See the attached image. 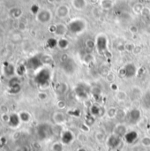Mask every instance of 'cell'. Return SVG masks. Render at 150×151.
<instances>
[{
  "label": "cell",
  "instance_id": "cell-19",
  "mask_svg": "<svg viewBox=\"0 0 150 151\" xmlns=\"http://www.w3.org/2000/svg\"><path fill=\"white\" fill-rule=\"evenodd\" d=\"M141 95H142L141 89L138 87H134L131 91V98L133 100H137V99L141 98Z\"/></svg>",
  "mask_w": 150,
  "mask_h": 151
},
{
  "label": "cell",
  "instance_id": "cell-45",
  "mask_svg": "<svg viewBox=\"0 0 150 151\" xmlns=\"http://www.w3.org/2000/svg\"><path fill=\"white\" fill-rule=\"evenodd\" d=\"M15 151H28L27 150V148L25 147V146H19L16 148Z\"/></svg>",
  "mask_w": 150,
  "mask_h": 151
},
{
  "label": "cell",
  "instance_id": "cell-13",
  "mask_svg": "<svg viewBox=\"0 0 150 151\" xmlns=\"http://www.w3.org/2000/svg\"><path fill=\"white\" fill-rule=\"evenodd\" d=\"M20 122L21 121H20V119H19L18 113H12V114L10 115L8 123H9V125L11 127H19V124H20Z\"/></svg>",
  "mask_w": 150,
  "mask_h": 151
},
{
  "label": "cell",
  "instance_id": "cell-20",
  "mask_svg": "<svg viewBox=\"0 0 150 151\" xmlns=\"http://www.w3.org/2000/svg\"><path fill=\"white\" fill-rule=\"evenodd\" d=\"M116 98L118 99V101L119 102H125L127 100L128 98V95L125 90H118L116 92Z\"/></svg>",
  "mask_w": 150,
  "mask_h": 151
},
{
  "label": "cell",
  "instance_id": "cell-43",
  "mask_svg": "<svg viewBox=\"0 0 150 151\" xmlns=\"http://www.w3.org/2000/svg\"><path fill=\"white\" fill-rule=\"evenodd\" d=\"M69 59H70V58H69V57H68V55H67V54H63V55H62V57H61V61H62L63 63L67 62Z\"/></svg>",
  "mask_w": 150,
  "mask_h": 151
},
{
  "label": "cell",
  "instance_id": "cell-44",
  "mask_svg": "<svg viewBox=\"0 0 150 151\" xmlns=\"http://www.w3.org/2000/svg\"><path fill=\"white\" fill-rule=\"evenodd\" d=\"M118 73H119V76H120V77H126V70H125V67L121 68V69L119 70Z\"/></svg>",
  "mask_w": 150,
  "mask_h": 151
},
{
  "label": "cell",
  "instance_id": "cell-46",
  "mask_svg": "<svg viewBox=\"0 0 150 151\" xmlns=\"http://www.w3.org/2000/svg\"><path fill=\"white\" fill-rule=\"evenodd\" d=\"M141 51V48L140 46H136L135 49H134V50H133V52H134L135 54H140Z\"/></svg>",
  "mask_w": 150,
  "mask_h": 151
},
{
  "label": "cell",
  "instance_id": "cell-42",
  "mask_svg": "<svg viewBox=\"0 0 150 151\" xmlns=\"http://www.w3.org/2000/svg\"><path fill=\"white\" fill-rule=\"evenodd\" d=\"M129 31L132 33V34H136L138 32V27L136 26H131L130 28H129Z\"/></svg>",
  "mask_w": 150,
  "mask_h": 151
},
{
  "label": "cell",
  "instance_id": "cell-37",
  "mask_svg": "<svg viewBox=\"0 0 150 151\" xmlns=\"http://www.w3.org/2000/svg\"><path fill=\"white\" fill-rule=\"evenodd\" d=\"M57 108H58L59 110H63V109L65 108L66 104H65V102L64 100H58L57 103Z\"/></svg>",
  "mask_w": 150,
  "mask_h": 151
},
{
  "label": "cell",
  "instance_id": "cell-11",
  "mask_svg": "<svg viewBox=\"0 0 150 151\" xmlns=\"http://www.w3.org/2000/svg\"><path fill=\"white\" fill-rule=\"evenodd\" d=\"M72 7L77 11H83L88 5L87 0H72Z\"/></svg>",
  "mask_w": 150,
  "mask_h": 151
},
{
  "label": "cell",
  "instance_id": "cell-9",
  "mask_svg": "<svg viewBox=\"0 0 150 151\" xmlns=\"http://www.w3.org/2000/svg\"><path fill=\"white\" fill-rule=\"evenodd\" d=\"M73 139H74V136H73V134H72V133L71 131L65 130V131H63L62 132V134H61V142L65 145H68L71 142H72Z\"/></svg>",
  "mask_w": 150,
  "mask_h": 151
},
{
  "label": "cell",
  "instance_id": "cell-12",
  "mask_svg": "<svg viewBox=\"0 0 150 151\" xmlns=\"http://www.w3.org/2000/svg\"><path fill=\"white\" fill-rule=\"evenodd\" d=\"M67 90H68V85L65 82H59L56 85L55 92L59 96L65 95L67 92Z\"/></svg>",
  "mask_w": 150,
  "mask_h": 151
},
{
  "label": "cell",
  "instance_id": "cell-1",
  "mask_svg": "<svg viewBox=\"0 0 150 151\" xmlns=\"http://www.w3.org/2000/svg\"><path fill=\"white\" fill-rule=\"evenodd\" d=\"M68 31L74 35H80L82 34L88 27L87 20H85L82 18H74L72 20L69 21L68 25Z\"/></svg>",
  "mask_w": 150,
  "mask_h": 151
},
{
  "label": "cell",
  "instance_id": "cell-48",
  "mask_svg": "<svg viewBox=\"0 0 150 151\" xmlns=\"http://www.w3.org/2000/svg\"><path fill=\"white\" fill-rule=\"evenodd\" d=\"M149 44H150V38H149Z\"/></svg>",
  "mask_w": 150,
  "mask_h": 151
},
{
  "label": "cell",
  "instance_id": "cell-26",
  "mask_svg": "<svg viewBox=\"0 0 150 151\" xmlns=\"http://www.w3.org/2000/svg\"><path fill=\"white\" fill-rule=\"evenodd\" d=\"M51 150H52V151H65V144L62 142H55L52 145Z\"/></svg>",
  "mask_w": 150,
  "mask_h": 151
},
{
  "label": "cell",
  "instance_id": "cell-2",
  "mask_svg": "<svg viewBox=\"0 0 150 151\" xmlns=\"http://www.w3.org/2000/svg\"><path fill=\"white\" fill-rule=\"evenodd\" d=\"M52 12L48 8H40L38 12L35 14V19L41 24H48L52 20Z\"/></svg>",
  "mask_w": 150,
  "mask_h": 151
},
{
  "label": "cell",
  "instance_id": "cell-14",
  "mask_svg": "<svg viewBox=\"0 0 150 151\" xmlns=\"http://www.w3.org/2000/svg\"><path fill=\"white\" fill-rule=\"evenodd\" d=\"M127 133V129L126 127L123 124H119L117 125L114 128V134L118 135L119 137H125V135Z\"/></svg>",
  "mask_w": 150,
  "mask_h": 151
},
{
  "label": "cell",
  "instance_id": "cell-17",
  "mask_svg": "<svg viewBox=\"0 0 150 151\" xmlns=\"http://www.w3.org/2000/svg\"><path fill=\"white\" fill-rule=\"evenodd\" d=\"M9 13H10V15H11L12 18H14V19H19V18L22 16L23 12H22V10H21L20 8H19V7H13V8H11V9L10 10Z\"/></svg>",
  "mask_w": 150,
  "mask_h": 151
},
{
  "label": "cell",
  "instance_id": "cell-34",
  "mask_svg": "<svg viewBox=\"0 0 150 151\" xmlns=\"http://www.w3.org/2000/svg\"><path fill=\"white\" fill-rule=\"evenodd\" d=\"M105 79H106V81H107L108 82L112 83V82H114V81H115V74H114L112 72H109V73L105 75Z\"/></svg>",
  "mask_w": 150,
  "mask_h": 151
},
{
  "label": "cell",
  "instance_id": "cell-5",
  "mask_svg": "<svg viewBox=\"0 0 150 151\" xmlns=\"http://www.w3.org/2000/svg\"><path fill=\"white\" fill-rule=\"evenodd\" d=\"M68 32V27L67 25L64 23H57L55 24V32L54 35L57 37H64Z\"/></svg>",
  "mask_w": 150,
  "mask_h": 151
},
{
  "label": "cell",
  "instance_id": "cell-33",
  "mask_svg": "<svg viewBox=\"0 0 150 151\" xmlns=\"http://www.w3.org/2000/svg\"><path fill=\"white\" fill-rule=\"evenodd\" d=\"M136 45H134L132 42H127L125 44V50L128 51V52H133L134 49H135Z\"/></svg>",
  "mask_w": 150,
  "mask_h": 151
},
{
  "label": "cell",
  "instance_id": "cell-47",
  "mask_svg": "<svg viewBox=\"0 0 150 151\" xmlns=\"http://www.w3.org/2000/svg\"><path fill=\"white\" fill-rule=\"evenodd\" d=\"M48 2H49V3H50V4H53V3H55V2H56V0H48Z\"/></svg>",
  "mask_w": 150,
  "mask_h": 151
},
{
  "label": "cell",
  "instance_id": "cell-15",
  "mask_svg": "<svg viewBox=\"0 0 150 151\" xmlns=\"http://www.w3.org/2000/svg\"><path fill=\"white\" fill-rule=\"evenodd\" d=\"M114 4H115L114 0H100L99 2L100 7L103 10H111L113 8Z\"/></svg>",
  "mask_w": 150,
  "mask_h": 151
},
{
  "label": "cell",
  "instance_id": "cell-25",
  "mask_svg": "<svg viewBox=\"0 0 150 151\" xmlns=\"http://www.w3.org/2000/svg\"><path fill=\"white\" fill-rule=\"evenodd\" d=\"M143 9H144V6L141 3H136L133 6V12L135 14H141Z\"/></svg>",
  "mask_w": 150,
  "mask_h": 151
},
{
  "label": "cell",
  "instance_id": "cell-40",
  "mask_svg": "<svg viewBox=\"0 0 150 151\" xmlns=\"http://www.w3.org/2000/svg\"><path fill=\"white\" fill-rule=\"evenodd\" d=\"M111 90H113V91H118L119 90V88H118V86L116 84V83H114V82H112V83H111Z\"/></svg>",
  "mask_w": 150,
  "mask_h": 151
},
{
  "label": "cell",
  "instance_id": "cell-6",
  "mask_svg": "<svg viewBox=\"0 0 150 151\" xmlns=\"http://www.w3.org/2000/svg\"><path fill=\"white\" fill-rule=\"evenodd\" d=\"M120 143H121V137H119L118 135L115 134H113L107 139V145L111 149L118 148L120 145Z\"/></svg>",
  "mask_w": 150,
  "mask_h": 151
},
{
  "label": "cell",
  "instance_id": "cell-31",
  "mask_svg": "<svg viewBox=\"0 0 150 151\" xmlns=\"http://www.w3.org/2000/svg\"><path fill=\"white\" fill-rule=\"evenodd\" d=\"M141 143L143 147H150V136H144L141 140Z\"/></svg>",
  "mask_w": 150,
  "mask_h": 151
},
{
  "label": "cell",
  "instance_id": "cell-35",
  "mask_svg": "<svg viewBox=\"0 0 150 151\" xmlns=\"http://www.w3.org/2000/svg\"><path fill=\"white\" fill-rule=\"evenodd\" d=\"M95 138L98 142H103L104 140H105V134L103 133V132H97L95 134Z\"/></svg>",
  "mask_w": 150,
  "mask_h": 151
},
{
  "label": "cell",
  "instance_id": "cell-38",
  "mask_svg": "<svg viewBox=\"0 0 150 151\" xmlns=\"http://www.w3.org/2000/svg\"><path fill=\"white\" fill-rule=\"evenodd\" d=\"M38 98L40 100H42V101H44V100H46L48 98V95H47V93L42 91V92L38 93Z\"/></svg>",
  "mask_w": 150,
  "mask_h": 151
},
{
  "label": "cell",
  "instance_id": "cell-21",
  "mask_svg": "<svg viewBox=\"0 0 150 151\" xmlns=\"http://www.w3.org/2000/svg\"><path fill=\"white\" fill-rule=\"evenodd\" d=\"M75 93L77 95V96L80 99H87L88 98V93L87 91L85 90V88H81V87H77L76 90H75Z\"/></svg>",
  "mask_w": 150,
  "mask_h": 151
},
{
  "label": "cell",
  "instance_id": "cell-22",
  "mask_svg": "<svg viewBox=\"0 0 150 151\" xmlns=\"http://www.w3.org/2000/svg\"><path fill=\"white\" fill-rule=\"evenodd\" d=\"M137 137H138V135H137L136 132H127L126 134L125 135V138L128 143H133L134 141H136Z\"/></svg>",
  "mask_w": 150,
  "mask_h": 151
},
{
  "label": "cell",
  "instance_id": "cell-27",
  "mask_svg": "<svg viewBox=\"0 0 150 151\" xmlns=\"http://www.w3.org/2000/svg\"><path fill=\"white\" fill-rule=\"evenodd\" d=\"M41 62L45 65H51L53 63V59L50 55H43L41 58Z\"/></svg>",
  "mask_w": 150,
  "mask_h": 151
},
{
  "label": "cell",
  "instance_id": "cell-49",
  "mask_svg": "<svg viewBox=\"0 0 150 151\" xmlns=\"http://www.w3.org/2000/svg\"><path fill=\"white\" fill-rule=\"evenodd\" d=\"M142 151H148V150H142Z\"/></svg>",
  "mask_w": 150,
  "mask_h": 151
},
{
  "label": "cell",
  "instance_id": "cell-23",
  "mask_svg": "<svg viewBox=\"0 0 150 151\" xmlns=\"http://www.w3.org/2000/svg\"><path fill=\"white\" fill-rule=\"evenodd\" d=\"M118 109L115 107H111L107 110L106 111V115L109 119H114L117 118V114H118Z\"/></svg>",
  "mask_w": 150,
  "mask_h": 151
},
{
  "label": "cell",
  "instance_id": "cell-7",
  "mask_svg": "<svg viewBox=\"0 0 150 151\" xmlns=\"http://www.w3.org/2000/svg\"><path fill=\"white\" fill-rule=\"evenodd\" d=\"M52 119L54 123L57 126H62L66 122V117L63 111H56L52 115Z\"/></svg>",
  "mask_w": 150,
  "mask_h": 151
},
{
  "label": "cell",
  "instance_id": "cell-30",
  "mask_svg": "<svg viewBox=\"0 0 150 151\" xmlns=\"http://www.w3.org/2000/svg\"><path fill=\"white\" fill-rule=\"evenodd\" d=\"M94 56L92 55V54H90V53H87V54H85V56H84V58H83V61H84V63H86V64H90V63H92L93 61H94Z\"/></svg>",
  "mask_w": 150,
  "mask_h": 151
},
{
  "label": "cell",
  "instance_id": "cell-3",
  "mask_svg": "<svg viewBox=\"0 0 150 151\" xmlns=\"http://www.w3.org/2000/svg\"><path fill=\"white\" fill-rule=\"evenodd\" d=\"M95 48L99 53H104L108 49V38L105 35L100 34L95 39Z\"/></svg>",
  "mask_w": 150,
  "mask_h": 151
},
{
  "label": "cell",
  "instance_id": "cell-28",
  "mask_svg": "<svg viewBox=\"0 0 150 151\" xmlns=\"http://www.w3.org/2000/svg\"><path fill=\"white\" fill-rule=\"evenodd\" d=\"M13 68V66L10 64H8L5 67H4V73L9 77H12V75L14 74V71H11L10 69Z\"/></svg>",
  "mask_w": 150,
  "mask_h": 151
},
{
  "label": "cell",
  "instance_id": "cell-39",
  "mask_svg": "<svg viewBox=\"0 0 150 151\" xmlns=\"http://www.w3.org/2000/svg\"><path fill=\"white\" fill-rule=\"evenodd\" d=\"M150 14V10L148 8V7H144V9H143V11H142V12H141V15H143L144 17H148V16H149Z\"/></svg>",
  "mask_w": 150,
  "mask_h": 151
},
{
  "label": "cell",
  "instance_id": "cell-41",
  "mask_svg": "<svg viewBox=\"0 0 150 151\" xmlns=\"http://www.w3.org/2000/svg\"><path fill=\"white\" fill-rule=\"evenodd\" d=\"M92 123H94V118H93V116L90 117V118H88V119H86V125H87V126L90 127V126L92 125Z\"/></svg>",
  "mask_w": 150,
  "mask_h": 151
},
{
  "label": "cell",
  "instance_id": "cell-16",
  "mask_svg": "<svg viewBox=\"0 0 150 151\" xmlns=\"http://www.w3.org/2000/svg\"><path fill=\"white\" fill-rule=\"evenodd\" d=\"M18 114L20 119V121L23 123H28L31 120V114L27 111H21Z\"/></svg>",
  "mask_w": 150,
  "mask_h": 151
},
{
  "label": "cell",
  "instance_id": "cell-29",
  "mask_svg": "<svg viewBox=\"0 0 150 151\" xmlns=\"http://www.w3.org/2000/svg\"><path fill=\"white\" fill-rule=\"evenodd\" d=\"M85 45H86V48L87 49L92 50L93 49L95 48V41H94L93 39H88L85 42Z\"/></svg>",
  "mask_w": 150,
  "mask_h": 151
},
{
  "label": "cell",
  "instance_id": "cell-24",
  "mask_svg": "<svg viewBox=\"0 0 150 151\" xmlns=\"http://www.w3.org/2000/svg\"><path fill=\"white\" fill-rule=\"evenodd\" d=\"M101 107L98 104H92L90 106V112L92 116H99L101 113Z\"/></svg>",
  "mask_w": 150,
  "mask_h": 151
},
{
  "label": "cell",
  "instance_id": "cell-10",
  "mask_svg": "<svg viewBox=\"0 0 150 151\" xmlns=\"http://www.w3.org/2000/svg\"><path fill=\"white\" fill-rule=\"evenodd\" d=\"M127 117L129 118L131 123H136L137 121L141 119V112L138 109H133L129 111V113L127 114Z\"/></svg>",
  "mask_w": 150,
  "mask_h": 151
},
{
  "label": "cell",
  "instance_id": "cell-8",
  "mask_svg": "<svg viewBox=\"0 0 150 151\" xmlns=\"http://www.w3.org/2000/svg\"><path fill=\"white\" fill-rule=\"evenodd\" d=\"M125 70H126V77L127 78H133L136 75L137 68H136V65L133 63L126 64L125 66Z\"/></svg>",
  "mask_w": 150,
  "mask_h": 151
},
{
  "label": "cell",
  "instance_id": "cell-36",
  "mask_svg": "<svg viewBox=\"0 0 150 151\" xmlns=\"http://www.w3.org/2000/svg\"><path fill=\"white\" fill-rule=\"evenodd\" d=\"M48 45L50 48H54V47H57V40L54 39V38H50L48 40Z\"/></svg>",
  "mask_w": 150,
  "mask_h": 151
},
{
  "label": "cell",
  "instance_id": "cell-32",
  "mask_svg": "<svg viewBox=\"0 0 150 151\" xmlns=\"http://www.w3.org/2000/svg\"><path fill=\"white\" fill-rule=\"evenodd\" d=\"M91 93H92V95L94 96H101V93H102V91H101V88H99V87H96V86H95V87H93V88H91Z\"/></svg>",
  "mask_w": 150,
  "mask_h": 151
},
{
  "label": "cell",
  "instance_id": "cell-4",
  "mask_svg": "<svg viewBox=\"0 0 150 151\" xmlns=\"http://www.w3.org/2000/svg\"><path fill=\"white\" fill-rule=\"evenodd\" d=\"M55 14L56 17L60 19H66L70 14V7L67 4H60L57 7L55 11Z\"/></svg>",
  "mask_w": 150,
  "mask_h": 151
},
{
  "label": "cell",
  "instance_id": "cell-18",
  "mask_svg": "<svg viewBox=\"0 0 150 151\" xmlns=\"http://www.w3.org/2000/svg\"><path fill=\"white\" fill-rule=\"evenodd\" d=\"M69 41L65 37H60L57 40V47L60 50H66L69 47Z\"/></svg>",
  "mask_w": 150,
  "mask_h": 151
}]
</instances>
